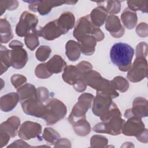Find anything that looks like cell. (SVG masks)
<instances>
[{"label": "cell", "mask_w": 148, "mask_h": 148, "mask_svg": "<svg viewBox=\"0 0 148 148\" xmlns=\"http://www.w3.org/2000/svg\"><path fill=\"white\" fill-rule=\"evenodd\" d=\"M88 86L95 89L97 92H101L109 95L112 99L119 97L112 81L102 77L97 71L91 70L83 74L77 83L73 86L77 92H83Z\"/></svg>", "instance_id": "obj_1"}, {"label": "cell", "mask_w": 148, "mask_h": 148, "mask_svg": "<svg viewBox=\"0 0 148 148\" xmlns=\"http://www.w3.org/2000/svg\"><path fill=\"white\" fill-rule=\"evenodd\" d=\"M134 49L128 44L119 42L110 49V58L112 63L123 72L128 71L131 66Z\"/></svg>", "instance_id": "obj_2"}, {"label": "cell", "mask_w": 148, "mask_h": 148, "mask_svg": "<svg viewBox=\"0 0 148 148\" xmlns=\"http://www.w3.org/2000/svg\"><path fill=\"white\" fill-rule=\"evenodd\" d=\"M46 108L43 119L47 125H53L63 119L67 113L66 105L57 98L51 99L46 105Z\"/></svg>", "instance_id": "obj_3"}, {"label": "cell", "mask_w": 148, "mask_h": 148, "mask_svg": "<svg viewBox=\"0 0 148 148\" xmlns=\"http://www.w3.org/2000/svg\"><path fill=\"white\" fill-rule=\"evenodd\" d=\"M94 97L90 93H83L79 96L78 102L73 107L68 117V121L71 124L78 120L86 118V114L91 106Z\"/></svg>", "instance_id": "obj_4"}, {"label": "cell", "mask_w": 148, "mask_h": 148, "mask_svg": "<svg viewBox=\"0 0 148 148\" xmlns=\"http://www.w3.org/2000/svg\"><path fill=\"white\" fill-rule=\"evenodd\" d=\"M144 56L137 55L128 71L127 78L131 82L136 83L140 82L147 77V62Z\"/></svg>", "instance_id": "obj_5"}, {"label": "cell", "mask_w": 148, "mask_h": 148, "mask_svg": "<svg viewBox=\"0 0 148 148\" xmlns=\"http://www.w3.org/2000/svg\"><path fill=\"white\" fill-rule=\"evenodd\" d=\"M38 23V17L27 11L23 12L16 27V33L20 37H25L35 31Z\"/></svg>", "instance_id": "obj_6"}, {"label": "cell", "mask_w": 148, "mask_h": 148, "mask_svg": "<svg viewBox=\"0 0 148 148\" xmlns=\"http://www.w3.org/2000/svg\"><path fill=\"white\" fill-rule=\"evenodd\" d=\"M124 123L125 120L121 116H116L106 121H102L97 124L92 130L97 133L118 135L121 133Z\"/></svg>", "instance_id": "obj_7"}, {"label": "cell", "mask_w": 148, "mask_h": 148, "mask_svg": "<svg viewBox=\"0 0 148 148\" xmlns=\"http://www.w3.org/2000/svg\"><path fill=\"white\" fill-rule=\"evenodd\" d=\"M29 3L28 8L34 12H38L40 15L48 14L54 7L61 6L64 3L73 5L77 1H24Z\"/></svg>", "instance_id": "obj_8"}, {"label": "cell", "mask_w": 148, "mask_h": 148, "mask_svg": "<svg viewBox=\"0 0 148 148\" xmlns=\"http://www.w3.org/2000/svg\"><path fill=\"white\" fill-rule=\"evenodd\" d=\"M112 103V98L109 95L97 92L93 100L92 112L96 116L101 117L109 110Z\"/></svg>", "instance_id": "obj_9"}, {"label": "cell", "mask_w": 148, "mask_h": 148, "mask_svg": "<svg viewBox=\"0 0 148 148\" xmlns=\"http://www.w3.org/2000/svg\"><path fill=\"white\" fill-rule=\"evenodd\" d=\"M21 107L27 115L38 118H43L46 113V105L36 98H31L23 102Z\"/></svg>", "instance_id": "obj_10"}, {"label": "cell", "mask_w": 148, "mask_h": 148, "mask_svg": "<svg viewBox=\"0 0 148 148\" xmlns=\"http://www.w3.org/2000/svg\"><path fill=\"white\" fill-rule=\"evenodd\" d=\"M146 129L145 124L141 118L138 117H131L124 124L122 133L128 136H138Z\"/></svg>", "instance_id": "obj_11"}, {"label": "cell", "mask_w": 148, "mask_h": 148, "mask_svg": "<svg viewBox=\"0 0 148 148\" xmlns=\"http://www.w3.org/2000/svg\"><path fill=\"white\" fill-rule=\"evenodd\" d=\"M148 103L146 99L143 97H136L132 103V108L128 109L124 113V117L127 119L135 116L140 118L147 116Z\"/></svg>", "instance_id": "obj_12"}, {"label": "cell", "mask_w": 148, "mask_h": 148, "mask_svg": "<svg viewBox=\"0 0 148 148\" xmlns=\"http://www.w3.org/2000/svg\"><path fill=\"white\" fill-rule=\"evenodd\" d=\"M42 132V126L40 124L30 121H24L18 131V136L23 140H29L38 137Z\"/></svg>", "instance_id": "obj_13"}, {"label": "cell", "mask_w": 148, "mask_h": 148, "mask_svg": "<svg viewBox=\"0 0 148 148\" xmlns=\"http://www.w3.org/2000/svg\"><path fill=\"white\" fill-rule=\"evenodd\" d=\"M38 36L47 40H53L59 38L64 32L58 24L57 20L49 22L43 27L37 29Z\"/></svg>", "instance_id": "obj_14"}, {"label": "cell", "mask_w": 148, "mask_h": 148, "mask_svg": "<svg viewBox=\"0 0 148 148\" xmlns=\"http://www.w3.org/2000/svg\"><path fill=\"white\" fill-rule=\"evenodd\" d=\"M94 26L90 18L89 15L82 17L77 21L73 32V36L78 40L85 35H92Z\"/></svg>", "instance_id": "obj_15"}, {"label": "cell", "mask_w": 148, "mask_h": 148, "mask_svg": "<svg viewBox=\"0 0 148 148\" xmlns=\"http://www.w3.org/2000/svg\"><path fill=\"white\" fill-rule=\"evenodd\" d=\"M105 29L115 38L122 37L125 32V28L121 24L120 18L115 15H110L107 17Z\"/></svg>", "instance_id": "obj_16"}, {"label": "cell", "mask_w": 148, "mask_h": 148, "mask_svg": "<svg viewBox=\"0 0 148 148\" xmlns=\"http://www.w3.org/2000/svg\"><path fill=\"white\" fill-rule=\"evenodd\" d=\"M11 66L16 69H21L28 61V54L23 47L14 48L10 50Z\"/></svg>", "instance_id": "obj_17"}, {"label": "cell", "mask_w": 148, "mask_h": 148, "mask_svg": "<svg viewBox=\"0 0 148 148\" xmlns=\"http://www.w3.org/2000/svg\"><path fill=\"white\" fill-rule=\"evenodd\" d=\"M20 101V97L17 92H10L1 97L0 99V108L4 112H8L12 110L18 102Z\"/></svg>", "instance_id": "obj_18"}, {"label": "cell", "mask_w": 148, "mask_h": 148, "mask_svg": "<svg viewBox=\"0 0 148 148\" xmlns=\"http://www.w3.org/2000/svg\"><path fill=\"white\" fill-rule=\"evenodd\" d=\"M20 124V120L18 117L16 116H11L1 124L0 131L6 133L11 138H14L17 135Z\"/></svg>", "instance_id": "obj_19"}, {"label": "cell", "mask_w": 148, "mask_h": 148, "mask_svg": "<svg viewBox=\"0 0 148 148\" xmlns=\"http://www.w3.org/2000/svg\"><path fill=\"white\" fill-rule=\"evenodd\" d=\"M78 43L80 46L81 52L86 56H91L95 52L97 40L91 35H85L79 39Z\"/></svg>", "instance_id": "obj_20"}, {"label": "cell", "mask_w": 148, "mask_h": 148, "mask_svg": "<svg viewBox=\"0 0 148 148\" xmlns=\"http://www.w3.org/2000/svg\"><path fill=\"white\" fill-rule=\"evenodd\" d=\"M82 76V75L76 66L68 65L64 68L62 77L65 82L68 84L74 86Z\"/></svg>", "instance_id": "obj_21"}, {"label": "cell", "mask_w": 148, "mask_h": 148, "mask_svg": "<svg viewBox=\"0 0 148 148\" xmlns=\"http://www.w3.org/2000/svg\"><path fill=\"white\" fill-rule=\"evenodd\" d=\"M89 16L92 24L97 27H99L104 24L106 20L108 12L103 6H98L91 12Z\"/></svg>", "instance_id": "obj_22"}, {"label": "cell", "mask_w": 148, "mask_h": 148, "mask_svg": "<svg viewBox=\"0 0 148 148\" xmlns=\"http://www.w3.org/2000/svg\"><path fill=\"white\" fill-rule=\"evenodd\" d=\"M57 20V23L64 34H66L69 30L72 29L75 26V16L69 12L62 13Z\"/></svg>", "instance_id": "obj_23"}, {"label": "cell", "mask_w": 148, "mask_h": 148, "mask_svg": "<svg viewBox=\"0 0 148 148\" xmlns=\"http://www.w3.org/2000/svg\"><path fill=\"white\" fill-rule=\"evenodd\" d=\"M46 66L49 71L53 74L60 73L67 65L66 62L60 56L54 55L46 62Z\"/></svg>", "instance_id": "obj_24"}, {"label": "cell", "mask_w": 148, "mask_h": 148, "mask_svg": "<svg viewBox=\"0 0 148 148\" xmlns=\"http://www.w3.org/2000/svg\"><path fill=\"white\" fill-rule=\"evenodd\" d=\"M121 20L124 27L128 29H132L135 28L137 24L138 17L136 13L127 8L121 15Z\"/></svg>", "instance_id": "obj_25"}, {"label": "cell", "mask_w": 148, "mask_h": 148, "mask_svg": "<svg viewBox=\"0 0 148 148\" xmlns=\"http://www.w3.org/2000/svg\"><path fill=\"white\" fill-rule=\"evenodd\" d=\"M17 92L19 95L21 103L28 99L36 98V89L30 83L24 84L19 87L17 90Z\"/></svg>", "instance_id": "obj_26"}, {"label": "cell", "mask_w": 148, "mask_h": 148, "mask_svg": "<svg viewBox=\"0 0 148 148\" xmlns=\"http://www.w3.org/2000/svg\"><path fill=\"white\" fill-rule=\"evenodd\" d=\"M65 54L68 58L71 61H77L80 57L81 50L78 42L70 40L65 45Z\"/></svg>", "instance_id": "obj_27"}, {"label": "cell", "mask_w": 148, "mask_h": 148, "mask_svg": "<svg viewBox=\"0 0 148 148\" xmlns=\"http://www.w3.org/2000/svg\"><path fill=\"white\" fill-rule=\"evenodd\" d=\"M0 33L1 43H7L13 37L11 25L6 18H1L0 20Z\"/></svg>", "instance_id": "obj_28"}, {"label": "cell", "mask_w": 148, "mask_h": 148, "mask_svg": "<svg viewBox=\"0 0 148 148\" xmlns=\"http://www.w3.org/2000/svg\"><path fill=\"white\" fill-rule=\"evenodd\" d=\"M75 132L79 136H86L91 131L90 123L87 121L86 118L78 120L72 124Z\"/></svg>", "instance_id": "obj_29"}, {"label": "cell", "mask_w": 148, "mask_h": 148, "mask_svg": "<svg viewBox=\"0 0 148 148\" xmlns=\"http://www.w3.org/2000/svg\"><path fill=\"white\" fill-rule=\"evenodd\" d=\"M1 57V75L5 72L11 66L10 50L5 46L1 45L0 49Z\"/></svg>", "instance_id": "obj_30"}, {"label": "cell", "mask_w": 148, "mask_h": 148, "mask_svg": "<svg viewBox=\"0 0 148 148\" xmlns=\"http://www.w3.org/2000/svg\"><path fill=\"white\" fill-rule=\"evenodd\" d=\"M42 138L51 145H55L60 139L59 134L52 128L47 127L44 129Z\"/></svg>", "instance_id": "obj_31"}, {"label": "cell", "mask_w": 148, "mask_h": 148, "mask_svg": "<svg viewBox=\"0 0 148 148\" xmlns=\"http://www.w3.org/2000/svg\"><path fill=\"white\" fill-rule=\"evenodd\" d=\"M128 8L134 12L140 10L143 13L148 12V1H128Z\"/></svg>", "instance_id": "obj_32"}, {"label": "cell", "mask_w": 148, "mask_h": 148, "mask_svg": "<svg viewBox=\"0 0 148 148\" xmlns=\"http://www.w3.org/2000/svg\"><path fill=\"white\" fill-rule=\"evenodd\" d=\"M37 29L30 33L24 38V42L27 47L31 50H34L39 45Z\"/></svg>", "instance_id": "obj_33"}, {"label": "cell", "mask_w": 148, "mask_h": 148, "mask_svg": "<svg viewBox=\"0 0 148 148\" xmlns=\"http://www.w3.org/2000/svg\"><path fill=\"white\" fill-rule=\"evenodd\" d=\"M112 82L114 87L115 90H117L121 92H124L127 91L130 87L128 80L122 76H117L114 77L112 80Z\"/></svg>", "instance_id": "obj_34"}, {"label": "cell", "mask_w": 148, "mask_h": 148, "mask_svg": "<svg viewBox=\"0 0 148 148\" xmlns=\"http://www.w3.org/2000/svg\"><path fill=\"white\" fill-rule=\"evenodd\" d=\"M108 143V139L101 135H94L90 139V146L91 147H105Z\"/></svg>", "instance_id": "obj_35"}, {"label": "cell", "mask_w": 148, "mask_h": 148, "mask_svg": "<svg viewBox=\"0 0 148 148\" xmlns=\"http://www.w3.org/2000/svg\"><path fill=\"white\" fill-rule=\"evenodd\" d=\"M51 53V49L48 46H40L35 53V56L39 61H45L48 59Z\"/></svg>", "instance_id": "obj_36"}, {"label": "cell", "mask_w": 148, "mask_h": 148, "mask_svg": "<svg viewBox=\"0 0 148 148\" xmlns=\"http://www.w3.org/2000/svg\"><path fill=\"white\" fill-rule=\"evenodd\" d=\"M116 116L121 117V113L117 106L114 102H113L109 110L105 114L99 117L102 121H106L111 118Z\"/></svg>", "instance_id": "obj_37"}, {"label": "cell", "mask_w": 148, "mask_h": 148, "mask_svg": "<svg viewBox=\"0 0 148 148\" xmlns=\"http://www.w3.org/2000/svg\"><path fill=\"white\" fill-rule=\"evenodd\" d=\"M35 76L39 79H47L53 74L51 73L47 69L46 62L39 64L35 69Z\"/></svg>", "instance_id": "obj_38"}, {"label": "cell", "mask_w": 148, "mask_h": 148, "mask_svg": "<svg viewBox=\"0 0 148 148\" xmlns=\"http://www.w3.org/2000/svg\"><path fill=\"white\" fill-rule=\"evenodd\" d=\"M19 5L17 1H0V11L1 15H2L6 10H15Z\"/></svg>", "instance_id": "obj_39"}, {"label": "cell", "mask_w": 148, "mask_h": 148, "mask_svg": "<svg viewBox=\"0 0 148 148\" xmlns=\"http://www.w3.org/2000/svg\"><path fill=\"white\" fill-rule=\"evenodd\" d=\"M107 5L106 10L108 13L110 15L118 13L121 10V2L119 1H106Z\"/></svg>", "instance_id": "obj_40"}, {"label": "cell", "mask_w": 148, "mask_h": 148, "mask_svg": "<svg viewBox=\"0 0 148 148\" xmlns=\"http://www.w3.org/2000/svg\"><path fill=\"white\" fill-rule=\"evenodd\" d=\"M10 82L13 86L18 89L23 84L27 82V78L25 76L20 74H14L10 78Z\"/></svg>", "instance_id": "obj_41"}, {"label": "cell", "mask_w": 148, "mask_h": 148, "mask_svg": "<svg viewBox=\"0 0 148 148\" xmlns=\"http://www.w3.org/2000/svg\"><path fill=\"white\" fill-rule=\"evenodd\" d=\"M49 98V90L44 87H40L36 89V99L42 102H46Z\"/></svg>", "instance_id": "obj_42"}, {"label": "cell", "mask_w": 148, "mask_h": 148, "mask_svg": "<svg viewBox=\"0 0 148 148\" xmlns=\"http://www.w3.org/2000/svg\"><path fill=\"white\" fill-rule=\"evenodd\" d=\"M137 35L141 38H146L148 35L147 24L146 23H140L136 28Z\"/></svg>", "instance_id": "obj_43"}, {"label": "cell", "mask_w": 148, "mask_h": 148, "mask_svg": "<svg viewBox=\"0 0 148 148\" xmlns=\"http://www.w3.org/2000/svg\"><path fill=\"white\" fill-rule=\"evenodd\" d=\"M76 67L77 68V69H79V72H80V73L83 75V74H84L85 73L92 70V65H91V63H90L89 62L87 61H81L80 62H79L77 65Z\"/></svg>", "instance_id": "obj_44"}, {"label": "cell", "mask_w": 148, "mask_h": 148, "mask_svg": "<svg viewBox=\"0 0 148 148\" xmlns=\"http://www.w3.org/2000/svg\"><path fill=\"white\" fill-rule=\"evenodd\" d=\"M140 55L145 57L147 55V44L145 42H140L136 47V56Z\"/></svg>", "instance_id": "obj_45"}, {"label": "cell", "mask_w": 148, "mask_h": 148, "mask_svg": "<svg viewBox=\"0 0 148 148\" xmlns=\"http://www.w3.org/2000/svg\"><path fill=\"white\" fill-rule=\"evenodd\" d=\"M91 35L93 36L95 38V39L97 42H100V41L102 40L105 38L104 34L103 33L102 30L97 27H95L94 28Z\"/></svg>", "instance_id": "obj_46"}, {"label": "cell", "mask_w": 148, "mask_h": 148, "mask_svg": "<svg viewBox=\"0 0 148 148\" xmlns=\"http://www.w3.org/2000/svg\"><path fill=\"white\" fill-rule=\"evenodd\" d=\"M54 147H71V142L66 138H60L57 143L55 144Z\"/></svg>", "instance_id": "obj_47"}, {"label": "cell", "mask_w": 148, "mask_h": 148, "mask_svg": "<svg viewBox=\"0 0 148 148\" xmlns=\"http://www.w3.org/2000/svg\"><path fill=\"white\" fill-rule=\"evenodd\" d=\"M11 137L9 135L7 134L5 132H3L2 131H0V144H1V147H3V146H6L8 142L10 140V138Z\"/></svg>", "instance_id": "obj_48"}, {"label": "cell", "mask_w": 148, "mask_h": 148, "mask_svg": "<svg viewBox=\"0 0 148 148\" xmlns=\"http://www.w3.org/2000/svg\"><path fill=\"white\" fill-rule=\"evenodd\" d=\"M30 147L31 146L28 145L25 142H24L23 139L17 140L8 146V147Z\"/></svg>", "instance_id": "obj_49"}, {"label": "cell", "mask_w": 148, "mask_h": 148, "mask_svg": "<svg viewBox=\"0 0 148 148\" xmlns=\"http://www.w3.org/2000/svg\"><path fill=\"white\" fill-rule=\"evenodd\" d=\"M136 139L140 142L147 143L148 142L147 137V130L146 128L143 132H142L139 135L136 136Z\"/></svg>", "instance_id": "obj_50"}, {"label": "cell", "mask_w": 148, "mask_h": 148, "mask_svg": "<svg viewBox=\"0 0 148 148\" xmlns=\"http://www.w3.org/2000/svg\"><path fill=\"white\" fill-rule=\"evenodd\" d=\"M23 43H22L20 41L17 40H14L10 42V43L9 44V46L12 49L19 47H23Z\"/></svg>", "instance_id": "obj_51"}]
</instances>
